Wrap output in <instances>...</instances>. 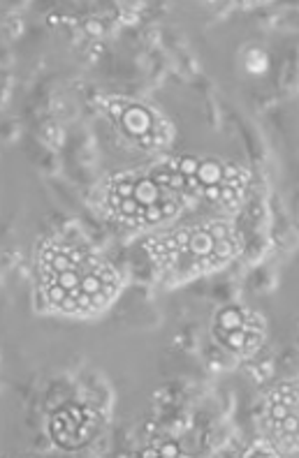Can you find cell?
<instances>
[{"instance_id":"obj_1","label":"cell","mask_w":299,"mask_h":458,"mask_svg":"<svg viewBox=\"0 0 299 458\" xmlns=\"http://www.w3.org/2000/svg\"><path fill=\"white\" fill-rule=\"evenodd\" d=\"M123 127H126L128 134L132 137H144V134H151V127H153V118L144 106H128L126 116L121 118Z\"/></svg>"},{"instance_id":"obj_2","label":"cell","mask_w":299,"mask_h":458,"mask_svg":"<svg viewBox=\"0 0 299 458\" xmlns=\"http://www.w3.org/2000/svg\"><path fill=\"white\" fill-rule=\"evenodd\" d=\"M135 199L139 206H151V204H160L162 199V187L153 183V178H142L135 183Z\"/></svg>"},{"instance_id":"obj_3","label":"cell","mask_w":299,"mask_h":458,"mask_svg":"<svg viewBox=\"0 0 299 458\" xmlns=\"http://www.w3.org/2000/svg\"><path fill=\"white\" fill-rule=\"evenodd\" d=\"M216 248V241L209 234V229H200V232H190V241H188V250L195 257H209Z\"/></svg>"},{"instance_id":"obj_4","label":"cell","mask_w":299,"mask_h":458,"mask_svg":"<svg viewBox=\"0 0 299 458\" xmlns=\"http://www.w3.org/2000/svg\"><path fill=\"white\" fill-rule=\"evenodd\" d=\"M225 165H220L218 160H202L197 171V178L204 183V185H220L223 183V174Z\"/></svg>"},{"instance_id":"obj_5","label":"cell","mask_w":299,"mask_h":458,"mask_svg":"<svg viewBox=\"0 0 299 458\" xmlns=\"http://www.w3.org/2000/svg\"><path fill=\"white\" fill-rule=\"evenodd\" d=\"M241 324H243V315H241V310H237V308H225V310L218 315V327L228 329V331L241 329Z\"/></svg>"},{"instance_id":"obj_6","label":"cell","mask_w":299,"mask_h":458,"mask_svg":"<svg viewBox=\"0 0 299 458\" xmlns=\"http://www.w3.org/2000/svg\"><path fill=\"white\" fill-rule=\"evenodd\" d=\"M51 282H58L61 287H65L67 292H72V289L81 287V276H79V271H65V273H56V276L49 280V285Z\"/></svg>"},{"instance_id":"obj_7","label":"cell","mask_w":299,"mask_h":458,"mask_svg":"<svg viewBox=\"0 0 299 458\" xmlns=\"http://www.w3.org/2000/svg\"><path fill=\"white\" fill-rule=\"evenodd\" d=\"M232 250H234V246H232V241H230V238H225V241H216V248H213V252L207 257L209 264H218V262H223V259H228V257L232 255Z\"/></svg>"},{"instance_id":"obj_8","label":"cell","mask_w":299,"mask_h":458,"mask_svg":"<svg viewBox=\"0 0 299 458\" xmlns=\"http://www.w3.org/2000/svg\"><path fill=\"white\" fill-rule=\"evenodd\" d=\"M223 342L228 347L241 352V349H246V345H248V333L243 331V329H234V331H228V338H225Z\"/></svg>"},{"instance_id":"obj_9","label":"cell","mask_w":299,"mask_h":458,"mask_svg":"<svg viewBox=\"0 0 299 458\" xmlns=\"http://www.w3.org/2000/svg\"><path fill=\"white\" fill-rule=\"evenodd\" d=\"M105 289V282H102V278L97 276V273H86V276H81V292H86V294H97Z\"/></svg>"},{"instance_id":"obj_10","label":"cell","mask_w":299,"mask_h":458,"mask_svg":"<svg viewBox=\"0 0 299 458\" xmlns=\"http://www.w3.org/2000/svg\"><path fill=\"white\" fill-rule=\"evenodd\" d=\"M162 208H160V204H151V206H142V213H139L135 220L137 222H160L162 220Z\"/></svg>"},{"instance_id":"obj_11","label":"cell","mask_w":299,"mask_h":458,"mask_svg":"<svg viewBox=\"0 0 299 458\" xmlns=\"http://www.w3.org/2000/svg\"><path fill=\"white\" fill-rule=\"evenodd\" d=\"M70 297V292H67L65 287H61L58 282H51V285H46V299H49L54 306H58L61 308L63 306V301Z\"/></svg>"},{"instance_id":"obj_12","label":"cell","mask_w":299,"mask_h":458,"mask_svg":"<svg viewBox=\"0 0 299 458\" xmlns=\"http://www.w3.org/2000/svg\"><path fill=\"white\" fill-rule=\"evenodd\" d=\"M200 165H202V160H197V157H181V160H179V171H181L186 178L197 176Z\"/></svg>"},{"instance_id":"obj_13","label":"cell","mask_w":299,"mask_h":458,"mask_svg":"<svg viewBox=\"0 0 299 458\" xmlns=\"http://www.w3.org/2000/svg\"><path fill=\"white\" fill-rule=\"evenodd\" d=\"M118 213H123L126 218H132V220H135V218H137L139 213H142V206H139V202L135 199V197H132V199H123V204H121V208H118Z\"/></svg>"},{"instance_id":"obj_14","label":"cell","mask_w":299,"mask_h":458,"mask_svg":"<svg viewBox=\"0 0 299 458\" xmlns=\"http://www.w3.org/2000/svg\"><path fill=\"white\" fill-rule=\"evenodd\" d=\"M276 428H279L281 433H294V430H299V419L288 414L283 421H276Z\"/></svg>"},{"instance_id":"obj_15","label":"cell","mask_w":299,"mask_h":458,"mask_svg":"<svg viewBox=\"0 0 299 458\" xmlns=\"http://www.w3.org/2000/svg\"><path fill=\"white\" fill-rule=\"evenodd\" d=\"M269 414H271V419H274V421H283V419L290 414V408L285 403H281V400H274V405H271Z\"/></svg>"},{"instance_id":"obj_16","label":"cell","mask_w":299,"mask_h":458,"mask_svg":"<svg viewBox=\"0 0 299 458\" xmlns=\"http://www.w3.org/2000/svg\"><path fill=\"white\" fill-rule=\"evenodd\" d=\"M114 190H116L123 199H132V197H135V183H132V181H121V183L114 185Z\"/></svg>"},{"instance_id":"obj_17","label":"cell","mask_w":299,"mask_h":458,"mask_svg":"<svg viewBox=\"0 0 299 458\" xmlns=\"http://www.w3.org/2000/svg\"><path fill=\"white\" fill-rule=\"evenodd\" d=\"M220 192H223L220 185H204V190L200 192V195H202L204 199H209V202H220Z\"/></svg>"},{"instance_id":"obj_18","label":"cell","mask_w":299,"mask_h":458,"mask_svg":"<svg viewBox=\"0 0 299 458\" xmlns=\"http://www.w3.org/2000/svg\"><path fill=\"white\" fill-rule=\"evenodd\" d=\"M169 181H172V171H158L153 176V183L158 187H169Z\"/></svg>"},{"instance_id":"obj_19","label":"cell","mask_w":299,"mask_h":458,"mask_svg":"<svg viewBox=\"0 0 299 458\" xmlns=\"http://www.w3.org/2000/svg\"><path fill=\"white\" fill-rule=\"evenodd\" d=\"M209 234L213 236V241H225L230 232H228V227H225V225H213L211 229H209Z\"/></svg>"},{"instance_id":"obj_20","label":"cell","mask_w":299,"mask_h":458,"mask_svg":"<svg viewBox=\"0 0 299 458\" xmlns=\"http://www.w3.org/2000/svg\"><path fill=\"white\" fill-rule=\"evenodd\" d=\"M181 187H186V176L181 171H174L172 181H169V190H181Z\"/></svg>"},{"instance_id":"obj_21","label":"cell","mask_w":299,"mask_h":458,"mask_svg":"<svg viewBox=\"0 0 299 458\" xmlns=\"http://www.w3.org/2000/svg\"><path fill=\"white\" fill-rule=\"evenodd\" d=\"M179 447L174 442H167V444H162L160 447V456H165V458H174V456H179Z\"/></svg>"},{"instance_id":"obj_22","label":"cell","mask_w":299,"mask_h":458,"mask_svg":"<svg viewBox=\"0 0 299 458\" xmlns=\"http://www.w3.org/2000/svg\"><path fill=\"white\" fill-rule=\"evenodd\" d=\"M126 106L121 104V102H112V104H109V114H112L114 118H116V121H121L123 116H126Z\"/></svg>"},{"instance_id":"obj_23","label":"cell","mask_w":299,"mask_h":458,"mask_svg":"<svg viewBox=\"0 0 299 458\" xmlns=\"http://www.w3.org/2000/svg\"><path fill=\"white\" fill-rule=\"evenodd\" d=\"M77 303H79V310H93V297L86 292L77 299Z\"/></svg>"},{"instance_id":"obj_24","label":"cell","mask_w":299,"mask_h":458,"mask_svg":"<svg viewBox=\"0 0 299 458\" xmlns=\"http://www.w3.org/2000/svg\"><path fill=\"white\" fill-rule=\"evenodd\" d=\"M107 294H109V289H102V292L93 294V310H95V308H100V306H105Z\"/></svg>"},{"instance_id":"obj_25","label":"cell","mask_w":299,"mask_h":458,"mask_svg":"<svg viewBox=\"0 0 299 458\" xmlns=\"http://www.w3.org/2000/svg\"><path fill=\"white\" fill-rule=\"evenodd\" d=\"M70 259H72V264H79V266L81 264H86V255H84L81 250H77V248L70 250Z\"/></svg>"},{"instance_id":"obj_26","label":"cell","mask_w":299,"mask_h":458,"mask_svg":"<svg viewBox=\"0 0 299 458\" xmlns=\"http://www.w3.org/2000/svg\"><path fill=\"white\" fill-rule=\"evenodd\" d=\"M63 310H67V312H77L79 310V303H77V299H72V297H67L65 301H63Z\"/></svg>"},{"instance_id":"obj_27","label":"cell","mask_w":299,"mask_h":458,"mask_svg":"<svg viewBox=\"0 0 299 458\" xmlns=\"http://www.w3.org/2000/svg\"><path fill=\"white\" fill-rule=\"evenodd\" d=\"M86 33L88 35H102V25L97 21H88L86 23Z\"/></svg>"},{"instance_id":"obj_28","label":"cell","mask_w":299,"mask_h":458,"mask_svg":"<svg viewBox=\"0 0 299 458\" xmlns=\"http://www.w3.org/2000/svg\"><path fill=\"white\" fill-rule=\"evenodd\" d=\"M109 204H112V206L118 211V208H121V204H123V197L118 195L116 190H112V192H109Z\"/></svg>"},{"instance_id":"obj_29","label":"cell","mask_w":299,"mask_h":458,"mask_svg":"<svg viewBox=\"0 0 299 458\" xmlns=\"http://www.w3.org/2000/svg\"><path fill=\"white\" fill-rule=\"evenodd\" d=\"M142 456L144 458H156V456H160V451H156V449H146V451H142Z\"/></svg>"}]
</instances>
